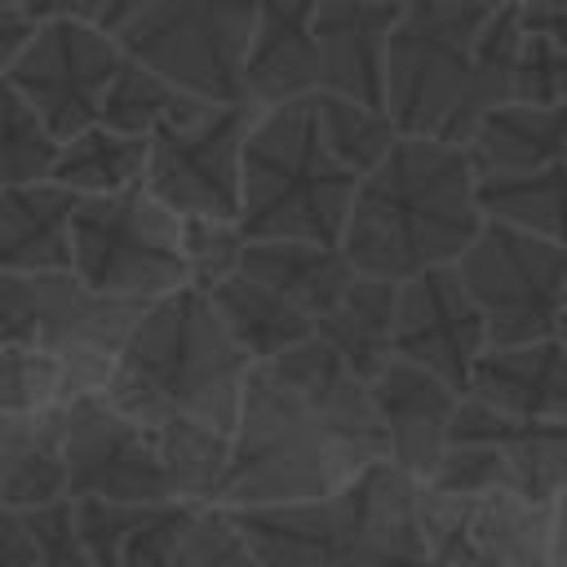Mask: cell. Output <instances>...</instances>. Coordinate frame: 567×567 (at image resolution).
Masks as SVG:
<instances>
[{
    "instance_id": "1",
    "label": "cell",
    "mask_w": 567,
    "mask_h": 567,
    "mask_svg": "<svg viewBox=\"0 0 567 567\" xmlns=\"http://www.w3.org/2000/svg\"><path fill=\"white\" fill-rule=\"evenodd\" d=\"M377 461H385V425L368 377L310 337L252 363L217 505L310 501L346 487Z\"/></svg>"
},
{
    "instance_id": "2",
    "label": "cell",
    "mask_w": 567,
    "mask_h": 567,
    "mask_svg": "<svg viewBox=\"0 0 567 567\" xmlns=\"http://www.w3.org/2000/svg\"><path fill=\"white\" fill-rule=\"evenodd\" d=\"M523 49L518 4L403 0L385 53V106L403 133L470 142L487 111L514 97Z\"/></svg>"
},
{
    "instance_id": "3",
    "label": "cell",
    "mask_w": 567,
    "mask_h": 567,
    "mask_svg": "<svg viewBox=\"0 0 567 567\" xmlns=\"http://www.w3.org/2000/svg\"><path fill=\"white\" fill-rule=\"evenodd\" d=\"M483 221L470 146L399 133L385 159L359 177L341 248L359 270L403 284L430 266H452Z\"/></svg>"
},
{
    "instance_id": "4",
    "label": "cell",
    "mask_w": 567,
    "mask_h": 567,
    "mask_svg": "<svg viewBox=\"0 0 567 567\" xmlns=\"http://www.w3.org/2000/svg\"><path fill=\"white\" fill-rule=\"evenodd\" d=\"M252 354L235 341L208 288L182 284L146 301L102 394L142 425L199 421L235 434Z\"/></svg>"
},
{
    "instance_id": "5",
    "label": "cell",
    "mask_w": 567,
    "mask_h": 567,
    "mask_svg": "<svg viewBox=\"0 0 567 567\" xmlns=\"http://www.w3.org/2000/svg\"><path fill=\"white\" fill-rule=\"evenodd\" d=\"M230 518L266 567H430L421 483L394 461L368 465L337 492L239 505Z\"/></svg>"
},
{
    "instance_id": "6",
    "label": "cell",
    "mask_w": 567,
    "mask_h": 567,
    "mask_svg": "<svg viewBox=\"0 0 567 567\" xmlns=\"http://www.w3.org/2000/svg\"><path fill=\"white\" fill-rule=\"evenodd\" d=\"M354 186L359 173L328 151L310 97L257 106L239 182V230L248 239L341 244Z\"/></svg>"
},
{
    "instance_id": "7",
    "label": "cell",
    "mask_w": 567,
    "mask_h": 567,
    "mask_svg": "<svg viewBox=\"0 0 567 567\" xmlns=\"http://www.w3.org/2000/svg\"><path fill=\"white\" fill-rule=\"evenodd\" d=\"M146 301L84 284L75 270H0V346H40L71 372L75 394L102 390Z\"/></svg>"
},
{
    "instance_id": "8",
    "label": "cell",
    "mask_w": 567,
    "mask_h": 567,
    "mask_svg": "<svg viewBox=\"0 0 567 567\" xmlns=\"http://www.w3.org/2000/svg\"><path fill=\"white\" fill-rule=\"evenodd\" d=\"M71 270L115 297L155 301L182 284H190L182 213L146 190V182L80 195L71 226Z\"/></svg>"
},
{
    "instance_id": "9",
    "label": "cell",
    "mask_w": 567,
    "mask_h": 567,
    "mask_svg": "<svg viewBox=\"0 0 567 567\" xmlns=\"http://www.w3.org/2000/svg\"><path fill=\"white\" fill-rule=\"evenodd\" d=\"M439 492H518L554 501L567 487V421L505 412L487 399L461 394L447 452L425 478Z\"/></svg>"
},
{
    "instance_id": "10",
    "label": "cell",
    "mask_w": 567,
    "mask_h": 567,
    "mask_svg": "<svg viewBox=\"0 0 567 567\" xmlns=\"http://www.w3.org/2000/svg\"><path fill=\"white\" fill-rule=\"evenodd\" d=\"M456 270L487 319L492 346L558 337L567 306V244L487 217Z\"/></svg>"
},
{
    "instance_id": "11",
    "label": "cell",
    "mask_w": 567,
    "mask_h": 567,
    "mask_svg": "<svg viewBox=\"0 0 567 567\" xmlns=\"http://www.w3.org/2000/svg\"><path fill=\"white\" fill-rule=\"evenodd\" d=\"M261 0H155L124 31V53L151 62L173 84L213 97L244 102V58Z\"/></svg>"
},
{
    "instance_id": "12",
    "label": "cell",
    "mask_w": 567,
    "mask_h": 567,
    "mask_svg": "<svg viewBox=\"0 0 567 567\" xmlns=\"http://www.w3.org/2000/svg\"><path fill=\"white\" fill-rule=\"evenodd\" d=\"M257 120L252 102L195 97L151 133L146 190L182 217H235L244 182V142Z\"/></svg>"
},
{
    "instance_id": "13",
    "label": "cell",
    "mask_w": 567,
    "mask_h": 567,
    "mask_svg": "<svg viewBox=\"0 0 567 567\" xmlns=\"http://www.w3.org/2000/svg\"><path fill=\"white\" fill-rule=\"evenodd\" d=\"M124 62V40L102 22L44 18L4 66V80L40 111L53 137H71L102 115L106 89Z\"/></svg>"
},
{
    "instance_id": "14",
    "label": "cell",
    "mask_w": 567,
    "mask_h": 567,
    "mask_svg": "<svg viewBox=\"0 0 567 567\" xmlns=\"http://www.w3.org/2000/svg\"><path fill=\"white\" fill-rule=\"evenodd\" d=\"M430 567H554V509L518 492H439L421 483Z\"/></svg>"
},
{
    "instance_id": "15",
    "label": "cell",
    "mask_w": 567,
    "mask_h": 567,
    "mask_svg": "<svg viewBox=\"0 0 567 567\" xmlns=\"http://www.w3.org/2000/svg\"><path fill=\"white\" fill-rule=\"evenodd\" d=\"M62 456H66V496H106L128 505L177 496L151 430L128 412H120L102 390H84L66 403Z\"/></svg>"
},
{
    "instance_id": "16",
    "label": "cell",
    "mask_w": 567,
    "mask_h": 567,
    "mask_svg": "<svg viewBox=\"0 0 567 567\" xmlns=\"http://www.w3.org/2000/svg\"><path fill=\"white\" fill-rule=\"evenodd\" d=\"M487 319L470 297L456 261L430 266L394 292V354L430 368L461 394L470 390L474 363L487 350Z\"/></svg>"
},
{
    "instance_id": "17",
    "label": "cell",
    "mask_w": 567,
    "mask_h": 567,
    "mask_svg": "<svg viewBox=\"0 0 567 567\" xmlns=\"http://www.w3.org/2000/svg\"><path fill=\"white\" fill-rule=\"evenodd\" d=\"M368 385H372V399L385 425V461H394L403 474L425 483L447 452L461 390L399 354H390Z\"/></svg>"
},
{
    "instance_id": "18",
    "label": "cell",
    "mask_w": 567,
    "mask_h": 567,
    "mask_svg": "<svg viewBox=\"0 0 567 567\" xmlns=\"http://www.w3.org/2000/svg\"><path fill=\"white\" fill-rule=\"evenodd\" d=\"M403 0H319V89L385 106V53Z\"/></svg>"
},
{
    "instance_id": "19",
    "label": "cell",
    "mask_w": 567,
    "mask_h": 567,
    "mask_svg": "<svg viewBox=\"0 0 567 567\" xmlns=\"http://www.w3.org/2000/svg\"><path fill=\"white\" fill-rule=\"evenodd\" d=\"M319 0H261L248 58H244V102L279 106L319 93Z\"/></svg>"
},
{
    "instance_id": "20",
    "label": "cell",
    "mask_w": 567,
    "mask_h": 567,
    "mask_svg": "<svg viewBox=\"0 0 567 567\" xmlns=\"http://www.w3.org/2000/svg\"><path fill=\"white\" fill-rule=\"evenodd\" d=\"M465 394L518 416L567 421V341L540 337L523 346H487Z\"/></svg>"
},
{
    "instance_id": "21",
    "label": "cell",
    "mask_w": 567,
    "mask_h": 567,
    "mask_svg": "<svg viewBox=\"0 0 567 567\" xmlns=\"http://www.w3.org/2000/svg\"><path fill=\"white\" fill-rule=\"evenodd\" d=\"M80 195L53 177L0 190V270H71V226Z\"/></svg>"
},
{
    "instance_id": "22",
    "label": "cell",
    "mask_w": 567,
    "mask_h": 567,
    "mask_svg": "<svg viewBox=\"0 0 567 567\" xmlns=\"http://www.w3.org/2000/svg\"><path fill=\"white\" fill-rule=\"evenodd\" d=\"M239 270L284 292L301 306L319 332V323L346 301L359 279V266L341 244H306V239H248L239 252Z\"/></svg>"
},
{
    "instance_id": "23",
    "label": "cell",
    "mask_w": 567,
    "mask_h": 567,
    "mask_svg": "<svg viewBox=\"0 0 567 567\" xmlns=\"http://www.w3.org/2000/svg\"><path fill=\"white\" fill-rule=\"evenodd\" d=\"M465 146L478 168V182L558 164V159H567V102L509 97L483 115V124L474 128V137Z\"/></svg>"
},
{
    "instance_id": "24",
    "label": "cell",
    "mask_w": 567,
    "mask_h": 567,
    "mask_svg": "<svg viewBox=\"0 0 567 567\" xmlns=\"http://www.w3.org/2000/svg\"><path fill=\"white\" fill-rule=\"evenodd\" d=\"M66 408L0 412V505L31 509L66 496Z\"/></svg>"
},
{
    "instance_id": "25",
    "label": "cell",
    "mask_w": 567,
    "mask_h": 567,
    "mask_svg": "<svg viewBox=\"0 0 567 567\" xmlns=\"http://www.w3.org/2000/svg\"><path fill=\"white\" fill-rule=\"evenodd\" d=\"M213 306L221 310L226 328L235 332V341L257 359H270V354H284L301 341L315 337V323L301 306H292L284 292H275L270 284L252 279L248 270H230L221 275L213 288H208Z\"/></svg>"
},
{
    "instance_id": "26",
    "label": "cell",
    "mask_w": 567,
    "mask_h": 567,
    "mask_svg": "<svg viewBox=\"0 0 567 567\" xmlns=\"http://www.w3.org/2000/svg\"><path fill=\"white\" fill-rule=\"evenodd\" d=\"M146 159H151V137L120 133L93 120L89 128L62 137L53 159V182L71 186L75 195H111L146 182Z\"/></svg>"
},
{
    "instance_id": "27",
    "label": "cell",
    "mask_w": 567,
    "mask_h": 567,
    "mask_svg": "<svg viewBox=\"0 0 567 567\" xmlns=\"http://www.w3.org/2000/svg\"><path fill=\"white\" fill-rule=\"evenodd\" d=\"M478 199L487 217H501V221H514L523 230L567 244V159L532 168V173L483 177Z\"/></svg>"
},
{
    "instance_id": "28",
    "label": "cell",
    "mask_w": 567,
    "mask_h": 567,
    "mask_svg": "<svg viewBox=\"0 0 567 567\" xmlns=\"http://www.w3.org/2000/svg\"><path fill=\"white\" fill-rule=\"evenodd\" d=\"M310 102H315L319 133H323L328 151H332L346 168H354L359 177H363L372 164H381L385 151H390V146L399 142V133H403V128L394 124L390 106H381V102H363V97L328 93V89L310 93Z\"/></svg>"
},
{
    "instance_id": "29",
    "label": "cell",
    "mask_w": 567,
    "mask_h": 567,
    "mask_svg": "<svg viewBox=\"0 0 567 567\" xmlns=\"http://www.w3.org/2000/svg\"><path fill=\"white\" fill-rule=\"evenodd\" d=\"M164 470L173 478V492L199 505H217L226 465H230V434L199 425V421H168V425H146Z\"/></svg>"
},
{
    "instance_id": "30",
    "label": "cell",
    "mask_w": 567,
    "mask_h": 567,
    "mask_svg": "<svg viewBox=\"0 0 567 567\" xmlns=\"http://www.w3.org/2000/svg\"><path fill=\"white\" fill-rule=\"evenodd\" d=\"M199 93L173 84L168 75H159L151 62L124 53L111 89H106V102H102V124L120 128V133H137V137H151L159 124H168L173 115H182Z\"/></svg>"
},
{
    "instance_id": "31",
    "label": "cell",
    "mask_w": 567,
    "mask_h": 567,
    "mask_svg": "<svg viewBox=\"0 0 567 567\" xmlns=\"http://www.w3.org/2000/svg\"><path fill=\"white\" fill-rule=\"evenodd\" d=\"M58 146L62 142L40 120V111L0 75V190L53 177Z\"/></svg>"
},
{
    "instance_id": "32",
    "label": "cell",
    "mask_w": 567,
    "mask_h": 567,
    "mask_svg": "<svg viewBox=\"0 0 567 567\" xmlns=\"http://www.w3.org/2000/svg\"><path fill=\"white\" fill-rule=\"evenodd\" d=\"M75 399L71 372L40 346H0V412H44Z\"/></svg>"
},
{
    "instance_id": "33",
    "label": "cell",
    "mask_w": 567,
    "mask_h": 567,
    "mask_svg": "<svg viewBox=\"0 0 567 567\" xmlns=\"http://www.w3.org/2000/svg\"><path fill=\"white\" fill-rule=\"evenodd\" d=\"M204 509L208 505L182 501V496L137 505V518H133L124 549H120V567H173V558L182 554V545L195 532Z\"/></svg>"
},
{
    "instance_id": "34",
    "label": "cell",
    "mask_w": 567,
    "mask_h": 567,
    "mask_svg": "<svg viewBox=\"0 0 567 567\" xmlns=\"http://www.w3.org/2000/svg\"><path fill=\"white\" fill-rule=\"evenodd\" d=\"M182 244H186L190 284L213 288L221 275H230L239 266L248 235L239 230L235 217H182Z\"/></svg>"
},
{
    "instance_id": "35",
    "label": "cell",
    "mask_w": 567,
    "mask_h": 567,
    "mask_svg": "<svg viewBox=\"0 0 567 567\" xmlns=\"http://www.w3.org/2000/svg\"><path fill=\"white\" fill-rule=\"evenodd\" d=\"M18 514H22L27 532H31L40 567H93V554H89V545L80 536L71 496H58V501H44V505L18 509Z\"/></svg>"
},
{
    "instance_id": "36",
    "label": "cell",
    "mask_w": 567,
    "mask_h": 567,
    "mask_svg": "<svg viewBox=\"0 0 567 567\" xmlns=\"http://www.w3.org/2000/svg\"><path fill=\"white\" fill-rule=\"evenodd\" d=\"M173 567H266L257 558V549L244 540V532L235 527L230 509L208 505L195 523V532L186 536L182 554L173 558Z\"/></svg>"
},
{
    "instance_id": "37",
    "label": "cell",
    "mask_w": 567,
    "mask_h": 567,
    "mask_svg": "<svg viewBox=\"0 0 567 567\" xmlns=\"http://www.w3.org/2000/svg\"><path fill=\"white\" fill-rule=\"evenodd\" d=\"M514 97L523 102H567V44L523 31L514 62Z\"/></svg>"
},
{
    "instance_id": "38",
    "label": "cell",
    "mask_w": 567,
    "mask_h": 567,
    "mask_svg": "<svg viewBox=\"0 0 567 567\" xmlns=\"http://www.w3.org/2000/svg\"><path fill=\"white\" fill-rule=\"evenodd\" d=\"M0 567H40L22 514L9 505H0Z\"/></svg>"
},
{
    "instance_id": "39",
    "label": "cell",
    "mask_w": 567,
    "mask_h": 567,
    "mask_svg": "<svg viewBox=\"0 0 567 567\" xmlns=\"http://www.w3.org/2000/svg\"><path fill=\"white\" fill-rule=\"evenodd\" d=\"M31 31H35V18L18 0H0V75L18 58V49L31 40Z\"/></svg>"
},
{
    "instance_id": "40",
    "label": "cell",
    "mask_w": 567,
    "mask_h": 567,
    "mask_svg": "<svg viewBox=\"0 0 567 567\" xmlns=\"http://www.w3.org/2000/svg\"><path fill=\"white\" fill-rule=\"evenodd\" d=\"M35 22L44 18H80V22H102L111 0H18Z\"/></svg>"
},
{
    "instance_id": "41",
    "label": "cell",
    "mask_w": 567,
    "mask_h": 567,
    "mask_svg": "<svg viewBox=\"0 0 567 567\" xmlns=\"http://www.w3.org/2000/svg\"><path fill=\"white\" fill-rule=\"evenodd\" d=\"M518 18H523V31H527V35H540V40L567 44V9H540V4H518Z\"/></svg>"
},
{
    "instance_id": "42",
    "label": "cell",
    "mask_w": 567,
    "mask_h": 567,
    "mask_svg": "<svg viewBox=\"0 0 567 567\" xmlns=\"http://www.w3.org/2000/svg\"><path fill=\"white\" fill-rule=\"evenodd\" d=\"M151 4H155V0H111V4H106L102 27H111V31L120 35V31H124V27H128V22H133L142 9H151Z\"/></svg>"
},
{
    "instance_id": "43",
    "label": "cell",
    "mask_w": 567,
    "mask_h": 567,
    "mask_svg": "<svg viewBox=\"0 0 567 567\" xmlns=\"http://www.w3.org/2000/svg\"><path fill=\"white\" fill-rule=\"evenodd\" d=\"M549 509H554V567H558L567 563V487L549 501Z\"/></svg>"
},
{
    "instance_id": "44",
    "label": "cell",
    "mask_w": 567,
    "mask_h": 567,
    "mask_svg": "<svg viewBox=\"0 0 567 567\" xmlns=\"http://www.w3.org/2000/svg\"><path fill=\"white\" fill-rule=\"evenodd\" d=\"M523 4H540V9H567V0H523Z\"/></svg>"
},
{
    "instance_id": "45",
    "label": "cell",
    "mask_w": 567,
    "mask_h": 567,
    "mask_svg": "<svg viewBox=\"0 0 567 567\" xmlns=\"http://www.w3.org/2000/svg\"><path fill=\"white\" fill-rule=\"evenodd\" d=\"M558 337L567 341V306H563V328H558Z\"/></svg>"
},
{
    "instance_id": "46",
    "label": "cell",
    "mask_w": 567,
    "mask_h": 567,
    "mask_svg": "<svg viewBox=\"0 0 567 567\" xmlns=\"http://www.w3.org/2000/svg\"><path fill=\"white\" fill-rule=\"evenodd\" d=\"M487 4H496V9H501V4H523V0H487Z\"/></svg>"
},
{
    "instance_id": "47",
    "label": "cell",
    "mask_w": 567,
    "mask_h": 567,
    "mask_svg": "<svg viewBox=\"0 0 567 567\" xmlns=\"http://www.w3.org/2000/svg\"><path fill=\"white\" fill-rule=\"evenodd\" d=\"M558 567H567V563H558Z\"/></svg>"
}]
</instances>
